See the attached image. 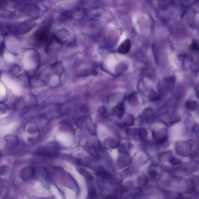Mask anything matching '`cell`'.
<instances>
[{"label":"cell","mask_w":199,"mask_h":199,"mask_svg":"<svg viewBox=\"0 0 199 199\" xmlns=\"http://www.w3.org/2000/svg\"><path fill=\"white\" fill-rule=\"evenodd\" d=\"M35 169L31 166H28L23 169L21 171L20 176L24 180H28L31 179L35 173Z\"/></svg>","instance_id":"6da1fadb"},{"label":"cell","mask_w":199,"mask_h":199,"mask_svg":"<svg viewBox=\"0 0 199 199\" xmlns=\"http://www.w3.org/2000/svg\"><path fill=\"white\" fill-rule=\"evenodd\" d=\"M171 163L173 165H176L179 164L180 163V161L178 159H175V158H173L170 160Z\"/></svg>","instance_id":"5b68a950"},{"label":"cell","mask_w":199,"mask_h":199,"mask_svg":"<svg viewBox=\"0 0 199 199\" xmlns=\"http://www.w3.org/2000/svg\"><path fill=\"white\" fill-rule=\"evenodd\" d=\"M131 46V42L129 39H127L120 45L118 49V52L122 54H128L130 50Z\"/></svg>","instance_id":"7a4b0ae2"},{"label":"cell","mask_w":199,"mask_h":199,"mask_svg":"<svg viewBox=\"0 0 199 199\" xmlns=\"http://www.w3.org/2000/svg\"><path fill=\"white\" fill-rule=\"evenodd\" d=\"M79 172H80L81 174L84 175L86 178H88L89 179H91L92 177L91 176V175L89 174V172L85 170L81 169L79 170Z\"/></svg>","instance_id":"3957f363"},{"label":"cell","mask_w":199,"mask_h":199,"mask_svg":"<svg viewBox=\"0 0 199 199\" xmlns=\"http://www.w3.org/2000/svg\"><path fill=\"white\" fill-rule=\"evenodd\" d=\"M89 196L91 198H95L96 196L95 190L93 188H90L89 189Z\"/></svg>","instance_id":"277c9868"}]
</instances>
